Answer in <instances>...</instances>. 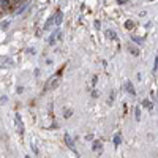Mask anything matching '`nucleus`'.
I'll return each mask as SVG.
<instances>
[{
	"label": "nucleus",
	"mask_w": 158,
	"mask_h": 158,
	"mask_svg": "<svg viewBox=\"0 0 158 158\" xmlns=\"http://www.w3.org/2000/svg\"><path fill=\"white\" fill-rule=\"evenodd\" d=\"M127 2H128V0H117L118 5H123V3H127Z\"/></svg>",
	"instance_id": "15"
},
{
	"label": "nucleus",
	"mask_w": 158,
	"mask_h": 158,
	"mask_svg": "<svg viewBox=\"0 0 158 158\" xmlns=\"http://www.w3.org/2000/svg\"><path fill=\"white\" fill-rule=\"evenodd\" d=\"M131 40H133L135 43H138V44H142V43H144V40H142V38H139V36H135V35L131 36Z\"/></svg>",
	"instance_id": "9"
},
{
	"label": "nucleus",
	"mask_w": 158,
	"mask_h": 158,
	"mask_svg": "<svg viewBox=\"0 0 158 158\" xmlns=\"http://www.w3.org/2000/svg\"><path fill=\"white\" fill-rule=\"evenodd\" d=\"M125 89H127V92H128V94H131V95H136V90H135V87H133V84H131V82H127L125 84Z\"/></svg>",
	"instance_id": "5"
},
{
	"label": "nucleus",
	"mask_w": 158,
	"mask_h": 158,
	"mask_svg": "<svg viewBox=\"0 0 158 158\" xmlns=\"http://www.w3.org/2000/svg\"><path fill=\"white\" fill-rule=\"evenodd\" d=\"M65 144H67V146H68L71 150H76V149H74V141L71 139L70 135H65Z\"/></svg>",
	"instance_id": "3"
},
{
	"label": "nucleus",
	"mask_w": 158,
	"mask_h": 158,
	"mask_svg": "<svg viewBox=\"0 0 158 158\" xmlns=\"http://www.w3.org/2000/svg\"><path fill=\"white\" fill-rule=\"evenodd\" d=\"M106 33H108V36H109V38H112V40H117V35H115V32H112V30H106Z\"/></svg>",
	"instance_id": "11"
},
{
	"label": "nucleus",
	"mask_w": 158,
	"mask_h": 158,
	"mask_svg": "<svg viewBox=\"0 0 158 158\" xmlns=\"http://www.w3.org/2000/svg\"><path fill=\"white\" fill-rule=\"evenodd\" d=\"M101 147H103L101 141H94V144H92V149H94L95 152H100V150H101Z\"/></svg>",
	"instance_id": "6"
},
{
	"label": "nucleus",
	"mask_w": 158,
	"mask_h": 158,
	"mask_svg": "<svg viewBox=\"0 0 158 158\" xmlns=\"http://www.w3.org/2000/svg\"><path fill=\"white\" fill-rule=\"evenodd\" d=\"M6 27H8V21H5V24H2V29H3V30H5Z\"/></svg>",
	"instance_id": "16"
},
{
	"label": "nucleus",
	"mask_w": 158,
	"mask_h": 158,
	"mask_svg": "<svg viewBox=\"0 0 158 158\" xmlns=\"http://www.w3.org/2000/svg\"><path fill=\"white\" fill-rule=\"evenodd\" d=\"M62 19H63V13H62V11H57V13H56V16H54V22H56V25H60V24H62Z\"/></svg>",
	"instance_id": "4"
},
{
	"label": "nucleus",
	"mask_w": 158,
	"mask_h": 158,
	"mask_svg": "<svg viewBox=\"0 0 158 158\" xmlns=\"http://www.w3.org/2000/svg\"><path fill=\"white\" fill-rule=\"evenodd\" d=\"M60 76V74H59ZM59 76L57 77H51L49 81L46 82V90H49V89H52V87H56V84H57V81H59Z\"/></svg>",
	"instance_id": "2"
},
{
	"label": "nucleus",
	"mask_w": 158,
	"mask_h": 158,
	"mask_svg": "<svg viewBox=\"0 0 158 158\" xmlns=\"http://www.w3.org/2000/svg\"><path fill=\"white\" fill-rule=\"evenodd\" d=\"M25 158H30V156H29V155H27V156H25Z\"/></svg>",
	"instance_id": "18"
},
{
	"label": "nucleus",
	"mask_w": 158,
	"mask_h": 158,
	"mask_svg": "<svg viewBox=\"0 0 158 158\" xmlns=\"http://www.w3.org/2000/svg\"><path fill=\"white\" fill-rule=\"evenodd\" d=\"M15 123L18 127V133L19 135H24V123H22V118H21V114L19 112H16V115H15Z\"/></svg>",
	"instance_id": "1"
},
{
	"label": "nucleus",
	"mask_w": 158,
	"mask_h": 158,
	"mask_svg": "<svg viewBox=\"0 0 158 158\" xmlns=\"http://www.w3.org/2000/svg\"><path fill=\"white\" fill-rule=\"evenodd\" d=\"M142 106H146V108H147L149 111H152V109H153L152 103H150V101H147V100H146V101H142Z\"/></svg>",
	"instance_id": "8"
},
{
	"label": "nucleus",
	"mask_w": 158,
	"mask_h": 158,
	"mask_svg": "<svg viewBox=\"0 0 158 158\" xmlns=\"http://www.w3.org/2000/svg\"><path fill=\"white\" fill-rule=\"evenodd\" d=\"M120 142H122V136H120V133H117V135L114 136V147L117 149L118 146H120Z\"/></svg>",
	"instance_id": "7"
},
{
	"label": "nucleus",
	"mask_w": 158,
	"mask_h": 158,
	"mask_svg": "<svg viewBox=\"0 0 158 158\" xmlns=\"http://www.w3.org/2000/svg\"><path fill=\"white\" fill-rule=\"evenodd\" d=\"M131 54H133V56H138V54H139V51H138V49H135L133 46H131Z\"/></svg>",
	"instance_id": "14"
},
{
	"label": "nucleus",
	"mask_w": 158,
	"mask_h": 158,
	"mask_svg": "<svg viewBox=\"0 0 158 158\" xmlns=\"http://www.w3.org/2000/svg\"><path fill=\"white\" fill-rule=\"evenodd\" d=\"M63 115H65V117H70V115H71V111H68V112L65 111V114H63Z\"/></svg>",
	"instance_id": "17"
},
{
	"label": "nucleus",
	"mask_w": 158,
	"mask_h": 158,
	"mask_svg": "<svg viewBox=\"0 0 158 158\" xmlns=\"http://www.w3.org/2000/svg\"><path fill=\"white\" fill-rule=\"evenodd\" d=\"M135 117H136V120H138V122L141 120V111H139V108H136V112H135Z\"/></svg>",
	"instance_id": "13"
},
{
	"label": "nucleus",
	"mask_w": 158,
	"mask_h": 158,
	"mask_svg": "<svg viewBox=\"0 0 158 158\" xmlns=\"http://www.w3.org/2000/svg\"><path fill=\"white\" fill-rule=\"evenodd\" d=\"M125 27H127L128 30H130V29H133V27H135V24H133V21H127V22H125Z\"/></svg>",
	"instance_id": "12"
},
{
	"label": "nucleus",
	"mask_w": 158,
	"mask_h": 158,
	"mask_svg": "<svg viewBox=\"0 0 158 158\" xmlns=\"http://www.w3.org/2000/svg\"><path fill=\"white\" fill-rule=\"evenodd\" d=\"M152 70H153V73L158 70V56H155V60H153V67H152Z\"/></svg>",
	"instance_id": "10"
}]
</instances>
